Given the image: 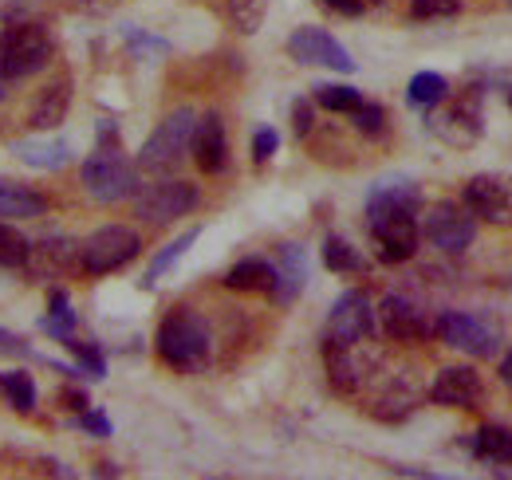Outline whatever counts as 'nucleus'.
Here are the masks:
<instances>
[{
	"label": "nucleus",
	"mask_w": 512,
	"mask_h": 480,
	"mask_svg": "<svg viewBox=\"0 0 512 480\" xmlns=\"http://www.w3.org/2000/svg\"><path fill=\"white\" fill-rule=\"evenodd\" d=\"M28 260V240L16 233L8 221H0V268H24Z\"/></svg>",
	"instance_id": "nucleus-33"
},
{
	"label": "nucleus",
	"mask_w": 512,
	"mask_h": 480,
	"mask_svg": "<svg viewBox=\"0 0 512 480\" xmlns=\"http://www.w3.org/2000/svg\"><path fill=\"white\" fill-rule=\"evenodd\" d=\"M323 264H327V272H339V276H359V272H367V260L359 256V248L347 244L343 237L323 240Z\"/></svg>",
	"instance_id": "nucleus-27"
},
{
	"label": "nucleus",
	"mask_w": 512,
	"mask_h": 480,
	"mask_svg": "<svg viewBox=\"0 0 512 480\" xmlns=\"http://www.w3.org/2000/svg\"><path fill=\"white\" fill-rule=\"evenodd\" d=\"M193 162L201 174H225L229 166V138H225V119L217 111H205L193 126Z\"/></svg>",
	"instance_id": "nucleus-17"
},
{
	"label": "nucleus",
	"mask_w": 512,
	"mask_h": 480,
	"mask_svg": "<svg viewBox=\"0 0 512 480\" xmlns=\"http://www.w3.org/2000/svg\"><path fill=\"white\" fill-rule=\"evenodd\" d=\"M197 201H201L197 185L162 174L158 181L134 189V217H138L142 225H150V229H162V225H174V221H182L186 213H193Z\"/></svg>",
	"instance_id": "nucleus-5"
},
{
	"label": "nucleus",
	"mask_w": 512,
	"mask_h": 480,
	"mask_svg": "<svg viewBox=\"0 0 512 480\" xmlns=\"http://www.w3.org/2000/svg\"><path fill=\"white\" fill-rule=\"evenodd\" d=\"M308 284V252L300 244H280L276 252V284H272V300L292 303Z\"/></svg>",
	"instance_id": "nucleus-18"
},
{
	"label": "nucleus",
	"mask_w": 512,
	"mask_h": 480,
	"mask_svg": "<svg viewBox=\"0 0 512 480\" xmlns=\"http://www.w3.org/2000/svg\"><path fill=\"white\" fill-rule=\"evenodd\" d=\"M434 331H438V339H442L446 347L465 351L469 359H493L497 347H501L497 327H489L485 319L465 315V311H442V315L434 319Z\"/></svg>",
	"instance_id": "nucleus-10"
},
{
	"label": "nucleus",
	"mask_w": 512,
	"mask_h": 480,
	"mask_svg": "<svg viewBox=\"0 0 512 480\" xmlns=\"http://www.w3.org/2000/svg\"><path fill=\"white\" fill-rule=\"evenodd\" d=\"M197 237H201V229H186L178 240H170V244H166V248H162L154 260H150V268H146V276H142V288H154V284L166 276V268H174V264H178V260L190 252V244Z\"/></svg>",
	"instance_id": "nucleus-28"
},
{
	"label": "nucleus",
	"mask_w": 512,
	"mask_h": 480,
	"mask_svg": "<svg viewBox=\"0 0 512 480\" xmlns=\"http://www.w3.org/2000/svg\"><path fill=\"white\" fill-rule=\"evenodd\" d=\"M67 406L83 414V410H87V394H79V390H75V394H67Z\"/></svg>",
	"instance_id": "nucleus-41"
},
{
	"label": "nucleus",
	"mask_w": 512,
	"mask_h": 480,
	"mask_svg": "<svg viewBox=\"0 0 512 480\" xmlns=\"http://www.w3.org/2000/svg\"><path fill=\"white\" fill-rule=\"evenodd\" d=\"M142 252V237L127 225H103L79 244V268L87 276H111Z\"/></svg>",
	"instance_id": "nucleus-7"
},
{
	"label": "nucleus",
	"mask_w": 512,
	"mask_h": 480,
	"mask_svg": "<svg viewBox=\"0 0 512 480\" xmlns=\"http://www.w3.org/2000/svg\"><path fill=\"white\" fill-rule=\"evenodd\" d=\"M481 398H485L481 374L469 370V366H446V370H438V378L430 386V402L434 406H446V410H477Z\"/></svg>",
	"instance_id": "nucleus-16"
},
{
	"label": "nucleus",
	"mask_w": 512,
	"mask_h": 480,
	"mask_svg": "<svg viewBox=\"0 0 512 480\" xmlns=\"http://www.w3.org/2000/svg\"><path fill=\"white\" fill-rule=\"evenodd\" d=\"M193 126H197V115H193L190 107L170 111L166 119L158 122V130L146 138V146L138 150V170L158 174V178L170 174V170H178L182 158L190 154L193 146Z\"/></svg>",
	"instance_id": "nucleus-4"
},
{
	"label": "nucleus",
	"mask_w": 512,
	"mask_h": 480,
	"mask_svg": "<svg viewBox=\"0 0 512 480\" xmlns=\"http://www.w3.org/2000/svg\"><path fill=\"white\" fill-rule=\"evenodd\" d=\"M509 8H512V0H509Z\"/></svg>",
	"instance_id": "nucleus-44"
},
{
	"label": "nucleus",
	"mask_w": 512,
	"mask_h": 480,
	"mask_svg": "<svg viewBox=\"0 0 512 480\" xmlns=\"http://www.w3.org/2000/svg\"><path fill=\"white\" fill-rule=\"evenodd\" d=\"M67 107H71V83H67V79H56V83H48V87L36 95V103H32V111H28V126H32L36 134L56 130V126L67 119Z\"/></svg>",
	"instance_id": "nucleus-21"
},
{
	"label": "nucleus",
	"mask_w": 512,
	"mask_h": 480,
	"mask_svg": "<svg viewBox=\"0 0 512 480\" xmlns=\"http://www.w3.org/2000/svg\"><path fill=\"white\" fill-rule=\"evenodd\" d=\"M225 12H229L237 32L253 36L256 28H260V20H264V0H225Z\"/></svg>",
	"instance_id": "nucleus-32"
},
{
	"label": "nucleus",
	"mask_w": 512,
	"mask_h": 480,
	"mask_svg": "<svg viewBox=\"0 0 512 480\" xmlns=\"http://www.w3.org/2000/svg\"><path fill=\"white\" fill-rule=\"evenodd\" d=\"M461 12V0H410L414 20H449Z\"/></svg>",
	"instance_id": "nucleus-35"
},
{
	"label": "nucleus",
	"mask_w": 512,
	"mask_h": 480,
	"mask_svg": "<svg viewBox=\"0 0 512 480\" xmlns=\"http://www.w3.org/2000/svg\"><path fill=\"white\" fill-rule=\"evenodd\" d=\"M449 95V79L446 75H438V71H418L414 79H410V87H406V99L414 103V107H438L442 99Z\"/></svg>",
	"instance_id": "nucleus-29"
},
{
	"label": "nucleus",
	"mask_w": 512,
	"mask_h": 480,
	"mask_svg": "<svg viewBox=\"0 0 512 480\" xmlns=\"http://www.w3.org/2000/svg\"><path fill=\"white\" fill-rule=\"evenodd\" d=\"M276 284V264L249 256V260H237L229 272H225V288L233 292H272Z\"/></svg>",
	"instance_id": "nucleus-24"
},
{
	"label": "nucleus",
	"mask_w": 512,
	"mask_h": 480,
	"mask_svg": "<svg viewBox=\"0 0 512 480\" xmlns=\"http://www.w3.org/2000/svg\"><path fill=\"white\" fill-rule=\"evenodd\" d=\"M418 406H422V390L402 374L390 378L383 390L371 398V414L379 421H406Z\"/></svg>",
	"instance_id": "nucleus-20"
},
{
	"label": "nucleus",
	"mask_w": 512,
	"mask_h": 480,
	"mask_svg": "<svg viewBox=\"0 0 512 480\" xmlns=\"http://www.w3.org/2000/svg\"><path fill=\"white\" fill-rule=\"evenodd\" d=\"M469 453L485 465H512V429L509 425H485L469 437Z\"/></svg>",
	"instance_id": "nucleus-25"
},
{
	"label": "nucleus",
	"mask_w": 512,
	"mask_h": 480,
	"mask_svg": "<svg viewBox=\"0 0 512 480\" xmlns=\"http://www.w3.org/2000/svg\"><path fill=\"white\" fill-rule=\"evenodd\" d=\"M461 205L485 221V225H512V178L509 174H477V178L465 181L461 189Z\"/></svg>",
	"instance_id": "nucleus-12"
},
{
	"label": "nucleus",
	"mask_w": 512,
	"mask_h": 480,
	"mask_svg": "<svg viewBox=\"0 0 512 480\" xmlns=\"http://www.w3.org/2000/svg\"><path fill=\"white\" fill-rule=\"evenodd\" d=\"M426 126L449 146H473L485 130V87H469L461 95H446L426 111Z\"/></svg>",
	"instance_id": "nucleus-2"
},
{
	"label": "nucleus",
	"mask_w": 512,
	"mask_h": 480,
	"mask_svg": "<svg viewBox=\"0 0 512 480\" xmlns=\"http://www.w3.org/2000/svg\"><path fill=\"white\" fill-rule=\"evenodd\" d=\"M158 359L182 374H193L209 362V347H213V335H209V323L190 311V307H178L162 319L158 327Z\"/></svg>",
	"instance_id": "nucleus-1"
},
{
	"label": "nucleus",
	"mask_w": 512,
	"mask_h": 480,
	"mask_svg": "<svg viewBox=\"0 0 512 480\" xmlns=\"http://www.w3.org/2000/svg\"><path fill=\"white\" fill-rule=\"evenodd\" d=\"M327 12H339V16H363L367 12V0H320Z\"/></svg>",
	"instance_id": "nucleus-39"
},
{
	"label": "nucleus",
	"mask_w": 512,
	"mask_h": 480,
	"mask_svg": "<svg viewBox=\"0 0 512 480\" xmlns=\"http://www.w3.org/2000/svg\"><path fill=\"white\" fill-rule=\"evenodd\" d=\"M52 60V40L40 24H12L0 32V79H28Z\"/></svg>",
	"instance_id": "nucleus-6"
},
{
	"label": "nucleus",
	"mask_w": 512,
	"mask_h": 480,
	"mask_svg": "<svg viewBox=\"0 0 512 480\" xmlns=\"http://www.w3.org/2000/svg\"><path fill=\"white\" fill-rule=\"evenodd\" d=\"M501 382H505V386L512 390V351L505 355V359H501Z\"/></svg>",
	"instance_id": "nucleus-42"
},
{
	"label": "nucleus",
	"mask_w": 512,
	"mask_h": 480,
	"mask_svg": "<svg viewBox=\"0 0 512 480\" xmlns=\"http://www.w3.org/2000/svg\"><path fill=\"white\" fill-rule=\"evenodd\" d=\"M12 150L32 170H60V166L71 162V146L60 142V138H52V142H16Z\"/></svg>",
	"instance_id": "nucleus-26"
},
{
	"label": "nucleus",
	"mask_w": 512,
	"mask_h": 480,
	"mask_svg": "<svg viewBox=\"0 0 512 480\" xmlns=\"http://www.w3.org/2000/svg\"><path fill=\"white\" fill-rule=\"evenodd\" d=\"M44 213H48L44 193H36L28 185H16V181H0V217L32 221V217H44Z\"/></svg>",
	"instance_id": "nucleus-23"
},
{
	"label": "nucleus",
	"mask_w": 512,
	"mask_h": 480,
	"mask_svg": "<svg viewBox=\"0 0 512 480\" xmlns=\"http://www.w3.org/2000/svg\"><path fill=\"white\" fill-rule=\"evenodd\" d=\"M288 56L304 67H327V71H339V75H351L355 71V60L351 52L323 28H300L292 32L288 40Z\"/></svg>",
	"instance_id": "nucleus-15"
},
{
	"label": "nucleus",
	"mask_w": 512,
	"mask_h": 480,
	"mask_svg": "<svg viewBox=\"0 0 512 480\" xmlns=\"http://www.w3.org/2000/svg\"><path fill=\"white\" fill-rule=\"evenodd\" d=\"M312 122H316L312 99H296V103H292V130H296V138H308V134H312Z\"/></svg>",
	"instance_id": "nucleus-37"
},
{
	"label": "nucleus",
	"mask_w": 512,
	"mask_h": 480,
	"mask_svg": "<svg viewBox=\"0 0 512 480\" xmlns=\"http://www.w3.org/2000/svg\"><path fill=\"white\" fill-rule=\"evenodd\" d=\"M367 229L375 237V248H379V260L383 264H406V260H414L418 240H422L418 213H406V209H367Z\"/></svg>",
	"instance_id": "nucleus-8"
},
{
	"label": "nucleus",
	"mask_w": 512,
	"mask_h": 480,
	"mask_svg": "<svg viewBox=\"0 0 512 480\" xmlns=\"http://www.w3.org/2000/svg\"><path fill=\"white\" fill-rule=\"evenodd\" d=\"M276 146H280V134L272 130V126H260L253 134V162L256 166H264L272 154H276Z\"/></svg>",
	"instance_id": "nucleus-36"
},
{
	"label": "nucleus",
	"mask_w": 512,
	"mask_h": 480,
	"mask_svg": "<svg viewBox=\"0 0 512 480\" xmlns=\"http://www.w3.org/2000/svg\"><path fill=\"white\" fill-rule=\"evenodd\" d=\"M79 425H83L91 437H111V418L99 414V410H83V414H79Z\"/></svg>",
	"instance_id": "nucleus-38"
},
{
	"label": "nucleus",
	"mask_w": 512,
	"mask_h": 480,
	"mask_svg": "<svg viewBox=\"0 0 512 480\" xmlns=\"http://www.w3.org/2000/svg\"><path fill=\"white\" fill-rule=\"evenodd\" d=\"M83 189L99 201V205H119L134 197L138 189V166L115 142H103L87 162H83Z\"/></svg>",
	"instance_id": "nucleus-3"
},
{
	"label": "nucleus",
	"mask_w": 512,
	"mask_h": 480,
	"mask_svg": "<svg viewBox=\"0 0 512 480\" xmlns=\"http://www.w3.org/2000/svg\"><path fill=\"white\" fill-rule=\"evenodd\" d=\"M0 351L4 355H28V343L20 335H12V331H0Z\"/></svg>",
	"instance_id": "nucleus-40"
},
{
	"label": "nucleus",
	"mask_w": 512,
	"mask_h": 480,
	"mask_svg": "<svg viewBox=\"0 0 512 480\" xmlns=\"http://www.w3.org/2000/svg\"><path fill=\"white\" fill-rule=\"evenodd\" d=\"M316 103H320L323 111L351 115V111L363 103V95H359L355 87H343V83H323V87H316Z\"/></svg>",
	"instance_id": "nucleus-31"
},
{
	"label": "nucleus",
	"mask_w": 512,
	"mask_h": 480,
	"mask_svg": "<svg viewBox=\"0 0 512 480\" xmlns=\"http://www.w3.org/2000/svg\"><path fill=\"white\" fill-rule=\"evenodd\" d=\"M371 331H375L371 296L367 292H343L323 323V347H347V343L371 339Z\"/></svg>",
	"instance_id": "nucleus-11"
},
{
	"label": "nucleus",
	"mask_w": 512,
	"mask_h": 480,
	"mask_svg": "<svg viewBox=\"0 0 512 480\" xmlns=\"http://www.w3.org/2000/svg\"><path fill=\"white\" fill-rule=\"evenodd\" d=\"M422 237L430 240L438 252H465L477 240V217L465 205L438 201L422 221Z\"/></svg>",
	"instance_id": "nucleus-14"
},
{
	"label": "nucleus",
	"mask_w": 512,
	"mask_h": 480,
	"mask_svg": "<svg viewBox=\"0 0 512 480\" xmlns=\"http://www.w3.org/2000/svg\"><path fill=\"white\" fill-rule=\"evenodd\" d=\"M323 355H327V378L339 394H359L383 366V351L371 347L367 339L347 343V347H323Z\"/></svg>",
	"instance_id": "nucleus-9"
},
{
	"label": "nucleus",
	"mask_w": 512,
	"mask_h": 480,
	"mask_svg": "<svg viewBox=\"0 0 512 480\" xmlns=\"http://www.w3.org/2000/svg\"><path fill=\"white\" fill-rule=\"evenodd\" d=\"M351 122H355V130L359 134H367V138H379L386 130V111L379 103H359L355 111H351Z\"/></svg>",
	"instance_id": "nucleus-34"
},
{
	"label": "nucleus",
	"mask_w": 512,
	"mask_h": 480,
	"mask_svg": "<svg viewBox=\"0 0 512 480\" xmlns=\"http://www.w3.org/2000/svg\"><path fill=\"white\" fill-rule=\"evenodd\" d=\"M367 209H406V213H418L422 209V189L410 178H383L375 181V189L367 193Z\"/></svg>",
	"instance_id": "nucleus-22"
},
{
	"label": "nucleus",
	"mask_w": 512,
	"mask_h": 480,
	"mask_svg": "<svg viewBox=\"0 0 512 480\" xmlns=\"http://www.w3.org/2000/svg\"><path fill=\"white\" fill-rule=\"evenodd\" d=\"M375 319H379L386 339H394V343H426L434 335V319L426 315V307L402 292L383 296V303L375 307Z\"/></svg>",
	"instance_id": "nucleus-13"
},
{
	"label": "nucleus",
	"mask_w": 512,
	"mask_h": 480,
	"mask_svg": "<svg viewBox=\"0 0 512 480\" xmlns=\"http://www.w3.org/2000/svg\"><path fill=\"white\" fill-rule=\"evenodd\" d=\"M0 390H4V398H8V406L16 414H32L36 410V386H32L28 370H8L0 378Z\"/></svg>",
	"instance_id": "nucleus-30"
},
{
	"label": "nucleus",
	"mask_w": 512,
	"mask_h": 480,
	"mask_svg": "<svg viewBox=\"0 0 512 480\" xmlns=\"http://www.w3.org/2000/svg\"><path fill=\"white\" fill-rule=\"evenodd\" d=\"M367 4H383V0H367Z\"/></svg>",
	"instance_id": "nucleus-43"
},
{
	"label": "nucleus",
	"mask_w": 512,
	"mask_h": 480,
	"mask_svg": "<svg viewBox=\"0 0 512 480\" xmlns=\"http://www.w3.org/2000/svg\"><path fill=\"white\" fill-rule=\"evenodd\" d=\"M75 260H79L75 244L64 237H52V240H40V244H28L24 268H28V276L48 280V276H64L67 268H75Z\"/></svg>",
	"instance_id": "nucleus-19"
},
{
	"label": "nucleus",
	"mask_w": 512,
	"mask_h": 480,
	"mask_svg": "<svg viewBox=\"0 0 512 480\" xmlns=\"http://www.w3.org/2000/svg\"><path fill=\"white\" fill-rule=\"evenodd\" d=\"M509 284H512V276H509Z\"/></svg>",
	"instance_id": "nucleus-45"
}]
</instances>
